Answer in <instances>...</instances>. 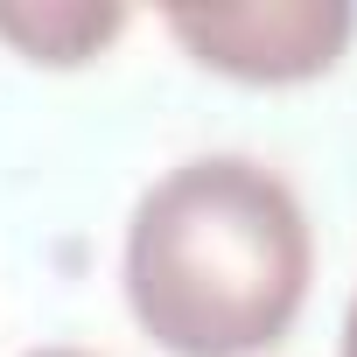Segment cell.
<instances>
[{
    "instance_id": "277c9868",
    "label": "cell",
    "mask_w": 357,
    "mask_h": 357,
    "mask_svg": "<svg viewBox=\"0 0 357 357\" xmlns=\"http://www.w3.org/2000/svg\"><path fill=\"white\" fill-rule=\"evenodd\" d=\"M336 357H357V294H350V308H343V350Z\"/></svg>"
},
{
    "instance_id": "7a4b0ae2",
    "label": "cell",
    "mask_w": 357,
    "mask_h": 357,
    "mask_svg": "<svg viewBox=\"0 0 357 357\" xmlns=\"http://www.w3.org/2000/svg\"><path fill=\"white\" fill-rule=\"evenodd\" d=\"M168 36L204 70L238 84H308L336 70L357 36L343 0H245V8H168Z\"/></svg>"
},
{
    "instance_id": "3957f363",
    "label": "cell",
    "mask_w": 357,
    "mask_h": 357,
    "mask_svg": "<svg viewBox=\"0 0 357 357\" xmlns=\"http://www.w3.org/2000/svg\"><path fill=\"white\" fill-rule=\"evenodd\" d=\"M119 29L126 8H112V0H15V8H0V43H15L29 63L50 70L91 63Z\"/></svg>"
},
{
    "instance_id": "6da1fadb",
    "label": "cell",
    "mask_w": 357,
    "mask_h": 357,
    "mask_svg": "<svg viewBox=\"0 0 357 357\" xmlns=\"http://www.w3.org/2000/svg\"><path fill=\"white\" fill-rule=\"evenodd\" d=\"M315 273L301 197L252 154H197L168 168L126 218V308L168 357L273 350Z\"/></svg>"
},
{
    "instance_id": "5b68a950",
    "label": "cell",
    "mask_w": 357,
    "mask_h": 357,
    "mask_svg": "<svg viewBox=\"0 0 357 357\" xmlns=\"http://www.w3.org/2000/svg\"><path fill=\"white\" fill-rule=\"evenodd\" d=\"M29 357H91V350H70V343H50V350H29Z\"/></svg>"
}]
</instances>
